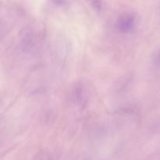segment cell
I'll return each instance as SVG.
<instances>
[{
    "label": "cell",
    "mask_w": 160,
    "mask_h": 160,
    "mask_svg": "<svg viewBox=\"0 0 160 160\" xmlns=\"http://www.w3.org/2000/svg\"><path fill=\"white\" fill-rule=\"evenodd\" d=\"M158 61H159V62L160 63V52H159V55H158Z\"/></svg>",
    "instance_id": "3"
},
{
    "label": "cell",
    "mask_w": 160,
    "mask_h": 160,
    "mask_svg": "<svg viewBox=\"0 0 160 160\" xmlns=\"http://www.w3.org/2000/svg\"><path fill=\"white\" fill-rule=\"evenodd\" d=\"M88 94L89 91L87 85L83 82H78L72 89L70 97H71V100L75 104L83 106L87 102Z\"/></svg>",
    "instance_id": "2"
},
{
    "label": "cell",
    "mask_w": 160,
    "mask_h": 160,
    "mask_svg": "<svg viewBox=\"0 0 160 160\" xmlns=\"http://www.w3.org/2000/svg\"><path fill=\"white\" fill-rule=\"evenodd\" d=\"M84 160H90V159H84Z\"/></svg>",
    "instance_id": "4"
},
{
    "label": "cell",
    "mask_w": 160,
    "mask_h": 160,
    "mask_svg": "<svg viewBox=\"0 0 160 160\" xmlns=\"http://www.w3.org/2000/svg\"><path fill=\"white\" fill-rule=\"evenodd\" d=\"M136 17L131 12H125L118 17L116 20L115 27L122 34H128L135 28Z\"/></svg>",
    "instance_id": "1"
}]
</instances>
